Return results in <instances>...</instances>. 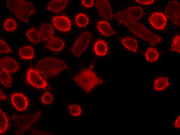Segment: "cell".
<instances>
[{"label":"cell","instance_id":"cell-23","mask_svg":"<svg viewBox=\"0 0 180 135\" xmlns=\"http://www.w3.org/2000/svg\"><path fill=\"white\" fill-rule=\"evenodd\" d=\"M169 85L168 79L164 77L157 78L154 83V87L155 90L162 91L167 88Z\"/></svg>","mask_w":180,"mask_h":135},{"label":"cell","instance_id":"cell-19","mask_svg":"<svg viewBox=\"0 0 180 135\" xmlns=\"http://www.w3.org/2000/svg\"><path fill=\"white\" fill-rule=\"evenodd\" d=\"M94 50L95 54L99 56L105 55L108 51L107 44L104 40L99 39L95 43Z\"/></svg>","mask_w":180,"mask_h":135},{"label":"cell","instance_id":"cell-26","mask_svg":"<svg viewBox=\"0 0 180 135\" xmlns=\"http://www.w3.org/2000/svg\"><path fill=\"white\" fill-rule=\"evenodd\" d=\"M8 120L5 114L0 109V133H3L8 129Z\"/></svg>","mask_w":180,"mask_h":135},{"label":"cell","instance_id":"cell-11","mask_svg":"<svg viewBox=\"0 0 180 135\" xmlns=\"http://www.w3.org/2000/svg\"><path fill=\"white\" fill-rule=\"evenodd\" d=\"M11 99L13 106L19 111H24L28 106L27 98L22 93H13L11 96Z\"/></svg>","mask_w":180,"mask_h":135},{"label":"cell","instance_id":"cell-35","mask_svg":"<svg viewBox=\"0 0 180 135\" xmlns=\"http://www.w3.org/2000/svg\"><path fill=\"white\" fill-rule=\"evenodd\" d=\"M174 127L177 128L180 127V116H179L176 119L174 123Z\"/></svg>","mask_w":180,"mask_h":135},{"label":"cell","instance_id":"cell-2","mask_svg":"<svg viewBox=\"0 0 180 135\" xmlns=\"http://www.w3.org/2000/svg\"><path fill=\"white\" fill-rule=\"evenodd\" d=\"M68 68L61 60L46 58L38 62L36 70L46 78L54 76L61 71Z\"/></svg>","mask_w":180,"mask_h":135},{"label":"cell","instance_id":"cell-7","mask_svg":"<svg viewBox=\"0 0 180 135\" xmlns=\"http://www.w3.org/2000/svg\"><path fill=\"white\" fill-rule=\"evenodd\" d=\"M92 38V35L91 32L87 31L83 32L71 49L72 53L76 57H79L87 48Z\"/></svg>","mask_w":180,"mask_h":135},{"label":"cell","instance_id":"cell-29","mask_svg":"<svg viewBox=\"0 0 180 135\" xmlns=\"http://www.w3.org/2000/svg\"><path fill=\"white\" fill-rule=\"evenodd\" d=\"M180 36L176 35L174 38L171 45V50L180 53Z\"/></svg>","mask_w":180,"mask_h":135},{"label":"cell","instance_id":"cell-36","mask_svg":"<svg viewBox=\"0 0 180 135\" xmlns=\"http://www.w3.org/2000/svg\"><path fill=\"white\" fill-rule=\"evenodd\" d=\"M6 97L5 95L3 92L0 89V98L1 99L5 100L6 98Z\"/></svg>","mask_w":180,"mask_h":135},{"label":"cell","instance_id":"cell-28","mask_svg":"<svg viewBox=\"0 0 180 135\" xmlns=\"http://www.w3.org/2000/svg\"><path fill=\"white\" fill-rule=\"evenodd\" d=\"M4 26V29L6 31L12 32L16 28L17 24L14 19L9 18L6 20Z\"/></svg>","mask_w":180,"mask_h":135},{"label":"cell","instance_id":"cell-16","mask_svg":"<svg viewBox=\"0 0 180 135\" xmlns=\"http://www.w3.org/2000/svg\"><path fill=\"white\" fill-rule=\"evenodd\" d=\"M41 38L43 41H47L54 36V29L50 24L46 23L42 24L40 29Z\"/></svg>","mask_w":180,"mask_h":135},{"label":"cell","instance_id":"cell-33","mask_svg":"<svg viewBox=\"0 0 180 135\" xmlns=\"http://www.w3.org/2000/svg\"><path fill=\"white\" fill-rule=\"evenodd\" d=\"M81 3L83 5L87 8H90L93 5L94 1V0H82Z\"/></svg>","mask_w":180,"mask_h":135},{"label":"cell","instance_id":"cell-5","mask_svg":"<svg viewBox=\"0 0 180 135\" xmlns=\"http://www.w3.org/2000/svg\"><path fill=\"white\" fill-rule=\"evenodd\" d=\"M142 15L140 7H129L122 11L117 12L114 16L119 24L138 20Z\"/></svg>","mask_w":180,"mask_h":135},{"label":"cell","instance_id":"cell-8","mask_svg":"<svg viewBox=\"0 0 180 135\" xmlns=\"http://www.w3.org/2000/svg\"><path fill=\"white\" fill-rule=\"evenodd\" d=\"M165 15L174 23L179 27L180 5L175 1H169L166 8Z\"/></svg>","mask_w":180,"mask_h":135},{"label":"cell","instance_id":"cell-20","mask_svg":"<svg viewBox=\"0 0 180 135\" xmlns=\"http://www.w3.org/2000/svg\"><path fill=\"white\" fill-rule=\"evenodd\" d=\"M122 43L128 50L135 53L137 52L138 44L137 40L134 39L126 37L122 40Z\"/></svg>","mask_w":180,"mask_h":135},{"label":"cell","instance_id":"cell-12","mask_svg":"<svg viewBox=\"0 0 180 135\" xmlns=\"http://www.w3.org/2000/svg\"><path fill=\"white\" fill-rule=\"evenodd\" d=\"M148 19L152 26L159 30L163 29L167 22L166 16L163 13L159 12L153 13L149 17Z\"/></svg>","mask_w":180,"mask_h":135},{"label":"cell","instance_id":"cell-22","mask_svg":"<svg viewBox=\"0 0 180 135\" xmlns=\"http://www.w3.org/2000/svg\"><path fill=\"white\" fill-rule=\"evenodd\" d=\"M26 34V36L31 41L36 43L41 42L40 34L37 29L32 28L28 31Z\"/></svg>","mask_w":180,"mask_h":135},{"label":"cell","instance_id":"cell-4","mask_svg":"<svg viewBox=\"0 0 180 135\" xmlns=\"http://www.w3.org/2000/svg\"><path fill=\"white\" fill-rule=\"evenodd\" d=\"M74 80L77 84L87 92L103 82L102 80L89 69H84L75 76Z\"/></svg>","mask_w":180,"mask_h":135},{"label":"cell","instance_id":"cell-10","mask_svg":"<svg viewBox=\"0 0 180 135\" xmlns=\"http://www.w3.org/2000/svg\"><path fill=\"white\" fill-rule=\"evenodd\" d=\"M96 4L100 16L107 20L113 19L114 17L108 0H98L96 1Z\"/></svg>","mask_w":180,"mask_h":135},{"label":"cell","instance_id":"cell-25","mask_svg":"<svg viewBox=\"0 0 180 135\" xmlns=\"http://www.w3.org/2000/svg\"><path fill=\"white\" fill-rule=\"evenodd\" d=\"M146 60L149 62H155L158 60L159 55L155 49L149 48L145 54Z\"/></svg>","mask_w":180,"mask_h":135},{"label":"cell","instance_id":"cell-14","mask_svg":"<svg viewBox=\"0 0 180 135\" xmlns=\"http://www.w3.org/2000/svg\"><path fill=\"white\" fill-rule=\"evenodd\" d=\"M52 22L55 27L60 30L66 32L69 31L70 29L71 21L66 16L55 17L53 18Z\"/></svg>","mask_w":180,"mask_h":135},{"label":"cell","instance_id":"cell-13","mask_svg":"<svg viewBox=\"0 0 180 135\" xmlns=\"http://www.w3.org/2000/svg\"><path fill=\"white\" fill-rule=\"evenodd\" d=\"M0 67L2 70H4L8 73L14 72L19 69L18 63L12 58L5 57L0 60Z\"/></svg>","mask_w":180,"mask_h":135},{"label":"cell","instance_id":"cell-9","mask_svg":"<svg viewBox=\"0 0 180 135\" xmlns=\"http://www.w3.org/2000/svg\"><path fill=\"white\" fill-rule=\"evenodd\" d=\"M26 79L28 83L38 89H46L48 86L47 83L43 79L39 73L32 68L28 71Z\"/></svg>","mask_w":180,"mask_h":135},{"label":"cell","instance_id":"cell-31","mask_svg":"<svg viewBox=\"0 0 180 135\" xmlns=\"http://www.w3.org/2000/svg\"><path fill=\"white\" fill-rule=\"evenodd\" d=\"M12 52V50L4 42L0 39V54Z\"/></svg>","mask_w":180,"mask_h":135},{"label":"cell","instance_id":"cell-6","mask_svg":"<svg viewBox=\"0 0 180 135\" xmlns=\"http://www.w3.org/2000/svg\"><path fill=\"white\" fill-rule=\"evenodd\" d=\"M41 112L39 111L33 114L23 116L16 115H12V118L16 121L19 132L22 133L28 130L40 118Z\"/></svg>","mask_w":180,"mask_h":135},{"label":"cell","instance_id":"cell-1","mask_svg":"<svg viewBox=\"0 0 180 135\" xmlns=\"http://www.w3.org/2000/svg\"><path fill=\"white\" fill-rule=\"evenodd\" d=\"M7 7L16 17L21 21L27 23L30 15L33 13L35 8L29 2L23 0H7Z\"/></svg>","mask_w":180,"mask_h":135},{"label":"cell","instance_id":"cell-27","mask_svg":"<svg viewBox=\"0 0 180 135\" xmlns=\"http://www.w3.org/2000/svg\"><path fill=\"white\" fill-rule=\"evenodd\" d=\"M75 22L77 25L80 28L85 27L89 23V18L85 14L81 13L76 17Z\"/></svg>","mask_w":180,"mask_h":135},{"label":"cell","instance_id":"cell-32","mask_svg":"<svg viewBox=\"0 0 180 135\" xmlns=\"http://www.w3.org/2000/svg\"><path fill=\"white\" fill-rule=\"evenodd\" d=\"M53 98L52 95L50 93L46 92L43 96L42 98V102L44 104L50 103L53 100Z\"/></svg>","mask_w":180,"mask_h":135},{"label":"cell","instance_id":"cell-30","mask_svg":"<svg viewBox=\"0 0 180 135\" xmlns=\"http://www.w3.org/2000/svg\"><path fill=\"white\" fill-rule=\"evenodd\" d=\"M69 109L70 113L73 116H78L81 113V108L77 105L74 104L71 105L69 107Z\"/></svg>","mask_w":180,"mask_h":135},{"label":"cell","instance_id":"cell-18","mask_svg":"<svg viewBox=\"0 0 180 135\" xmlns=\"http://www.w3.org/2000/svg\"><path fill=\"white\" fill-rule=\"evenodd\" d=\"M96 27L98 31L103 35L109 36L115 33L109 23L106 21H98Z\"/></svg>","mask_w":180,"mask_h":135},{"label":"cell","instance_id":"cell-24","mask_svg":"<svg viewBox=\"0 0 180 135\" xmlns=\"http://www.w3.org/2000/svg\"><path fill=\"white\" fill-rule=\"evenodd\" d=\"M9 73L3 70H2L0 72V82L7 88L11 87L12 84V79Z\"/></svg>","mask_w":180,"mask_h":135},{"label":"cell","instance_id":"cell-15","mask_svg":"<svg viewBox=\"0 0 180 135\" xmlns=\"http://www.w3.org/2000/svg\"><path fill=\"white\" fill-rule=\"evenodd\" d=\"M64 45L65 44L62 40L58 37H54L48 42L45 46L52 51L59 52L62 50Z\"/></svg>","mask_w":180,"mask_h":135},{"label":"cell","instance_id":"cell-21","mask_svg":"<svg viewBox=\"0 0 180 135\" xmlns=\"http://www.w3.org/2000/svg\"><path fill=\"white\" fill-rule=\"evenodd\" d=\"M33 51L34 50L32 46L27 45L19 49V53L21 58L28 60L34 57Z\"/></svg>","mask_w":180,"mask_h":135},{"label":"cell","instance_id":"cell-3","mask_svg":"<svg viewBox=\"0 0 180 135\" xmlns=\"http://www.w3.org/2000/svg\"><path fill=\"white\" fill-rule=\"evenodd\" d=\"M122 23L136 36L149 42L152 46L155 45L162 40L161 37L154 34L142 24L136 21L123 22Z\"/></svg>","mask_w":180,"mask_h":135},{"label":"cell","instance_id":"cell-17","mask_svg":"<svg viewBox=\"0 0 180 135\" xmlns=\"http://www.w3.org/2000/svg\"><path fill=\"white\" fill-rule=\"evenodd\" d=\"M68 2L67 0H53L48 4L47 9L53 12H59L64 9Z\"/></svg>","mask_w":180,"mask_h":135},{"label":"cell","instance_id":"cell-34","mask_svg":"<svg viewBox=\"0 0 180 135\" xmlns=\"http://www.w3.org/2000/svg\"><path fill=\"white\" fill-rule=\"evenodd\" d=\"M155 0H137L136 2L141 4L144 5H149L153 4Z\"/></svg>","mask_w":180,"mask_h":135}]
</instances>
